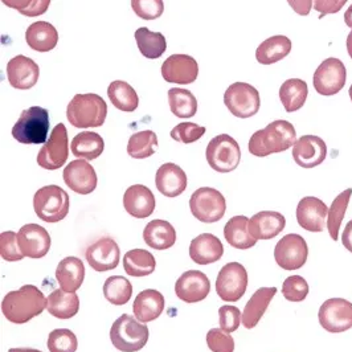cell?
Instances as JSON below:
<instances>
[{"label": "cell", "mask_w": 352, "mask_h": 352, "mask_svg": "<svg viewBox=\"0 0 352 352\" xmlns=\"http://www.w3.org/2000/svg\"><path fill=\"white\" fill-rule=\"evenodd\" d=\"M47 307L43 292L34 285H24L19 290L10 292L1 300V313L7 320L23 324L40 316Z\"/></svg>", "instance_id": "cell-1"}, {"label": "cell", "mask_w": 352, "mask_h": 352, "mask_svg": "<svg viewBox=\"0 0 352 352\" xmlns=\"http://www.w3.org/2000/svg\"><path fill=\"white\" fill-rule=\"evenodd\" d=\"M297 142V131L294 126L278 120L267 124L263 130L256 131L248 143L249 153L254 157L264 158L270 154H280L289 150Z\"/></svg>", "instance_id": "cell-2"}, {"label": "cell", "mask_w": 352, "mask_h": 352, "mask_svg": "<svg viewBox=\"0 0 352 352\" xmlns=\"http://www.w3.org/2000/svg\"><path fill=\"white\" fill-rule=\"evenodd\" d=\"M107 104L94 93L76 94L67 107V118L77 129L100 127L105 124Z\"/></svg>", "instance_id": "cell-3"}, {"label": "cell", "mask_w": 352, "mask_h": 352, "mask_svg": "<svg viewBox=\"0 0 352 352\" xmlns=\"http://www.w3.org/2000/svg\"><path fill=\"white\" fill-rule=\"evenodd\" d=\"M148 327L129 314L118 318L110 329V340L121 352H137L148 340Z\"/></svg>", "instance_id": "cell-4"}, {"label": "cell", "mask_w": 352, "mask_h": 352, "mask_svg": "<svg viewBox=\"0 0 352 352\" xmlns=\"http://www.w3.org/2000/svg\"><path fill=\"white\" fill-rule=\"evenodd\" d=\"M50 114L48 110L32 106L21 113L12 127V137L23 144H38L48 141Z\"/></svg>", "instance_id": "cell-5"}, {"label": "cell", "mask_w": 352, "mask_h": 352, "mask_svg": "<svg viewBox=\"0 0 352 352\" xmlns=\"http://www.w3.org/2000/svg\"><path fill=\"white\" fill-rule=\"evenodd\" d=\"M34 208L37 217L45 223L61 221L69 212V195L58 186H45L36 191Z\"/></svg>", "instance_id": "cell-6"}, {"label": "cell", "mask_w": 352, "mask_h": 352, "mask_svg": "<svg viewBox=\"0 0 352 352\" xmlns=\"http://www.w3.org/2000/svg\"><path fill=\"white\" fill-rule=\"evenodd\" d=\"M207 162L216 173L228 174L236 170L241 160V150L236 140L228 134H220L207 146Z\"/></svg>", "instance_id": "cell-7"}, {"label": "cell", "mask_w": 352, "mask_h": 352, "mask_svg": "<svg viewBox=\"0 0 352 352\" xmlns=\"http://www.w3.org/2000/svg\"><path fill=\"white\" fill-rule=\"evenodd\" d=\"M190 208L199 221L212 224L224 217L227 201L220 191L211 187H201L191 196Z\"/></svg>", "instance_id": "cell-8"}, {"label": "cell", "mask_w": 352, "mask_h": 352, "mask_svg": "<svg viewBox=\"0 0 352 352\" xmlns=\"http://www.w3.org/2000/svg\"><path fill=\"white\" fill-rule=\"evenodd\" d=\"M69 138L64 124H58L37 154V164L45 170L61 168L69 157Z\"/></svg>", "instance_id": "cell-9"}, {"label": "cell", "mask_w": 352, "mask_h": 352, "mask_svg": "<svg viewBox=\"0 0 352 352\" xmlns=\"http://www.w3.org/2000/svg\"><path fill=\"white\" fill-rule=\"evenodd\" d=\"M224 104L234 117L250 118L260 110V93L247 82H234L224 94Z\"/></svg>", "instance_id": "cell-10"}, {"label": "cell", "mask_w": 352, "mask_h": 352, "mask_svg": "<svg viewBox=\"0 0 352 352\" xmlns=\"http://www.w3.org/2000/svg\"><path fill=\"white\" fill-rule=\"evenodd\" d=\"M247 269L239 263L224 265L216 278V293L220 300L237 302L245 294L248 287Z\"/></svg>", "instance_id": "cell-11"}, {"label": "cell", "mask_w": 352, "mask_h": 352, "mask_svg": "<svg viewBox=\"0 0 352 352\" xmlns=\"http://www.w3.org/2000/svg\"><path fill=\"white\" fill-rule=\"evenodd\" d=\"M320 326L331 334H339L352 327V303L343 298L324 300L318 313Z\"/></svg>", "instance_id": "cell-12"}, {"label": "cell", "mask_w": 352, "mask_h": 352, "mask_svg": "<svg viewBox=\"0 0 352 352\" xmlns=\"http://www.w3.org/2000/svg\"><path fill=\"white\" fill-rule=\"evenodd\" d=\"M309 247L306 240L297 234L289 233L283 236L274 248V258L283 270H297L306 264Z\"/></svg>", "instance_id": "cell-13"}, {"label": "cell", "mask_w": 352, "mask_h": 352, "mask_svg": "<svg viewBox=\"0 0 352 352\" xmlns=\"http://www.w3.org/2000/svg\"><path fill=\"white\" fill-rule=\"evenodd\" d=\"M346 80L347 72L344 64L339 58L330 57L318 67L313 84L319 94L330 97L344 88Z\"/></svg>", "instance_id": "cell-14"}, {"label": "cell", "mask_w": 352, "mask_h": 352, "mask_svg": "<svg viewBox=\"0 0 352 352\" xmlns=\"http://www.w3.org/2000/svg\"><path fill=\"white\" fill-rule=\"evenodd\" d=\"M162 76L166 82L188 85L196 81L199 65L194 57L188 54H171L162 64Z\"/></svg>", "instance_id": "cell-15"}, {"label": "cell", "mask_w": 352, "mask_h": 352, "mask_svg": "<svg viewBox=\"0 0 352 352\" xmlns=\"http://www.w3.org/2000/svg\"><path fill=\"white\" fill-rule=\"evenodd\" d=\"M211 290V282L200 270L184 272L175 283L176 297L186 303L204 300Z\"/></svg>", "instance_id": "cell-16"}, {"label": "cell", "mask_w": 352, "mask_h": 352, "mask_svg": "<svg viewBox=\"0 0 352 352\" xmlns=\"http://www.w3.org/2000/svg\"><path fill=\"white\" fill-rule=\"evenodd\" d=\"M19 248L24 257L43 258L51 249V236L38 224H27L18 232Z\"/></svg>", "instance_id": "cell-17"}, {"label": "cell", "mask_w": 352, "mask_h": 352, "mask_svg": "<svg viewBox=\"0 0 352 352\" xmlns=\"http://www.w3.org/2000/svg\"><path fill=\"white\" fill-rule=\"evenodd\" d=\"M63 177L73 192L78 195L91 194L97 188V174L87 160H73L65 167Z\"/></svg>", "instance_id": "cell-18"}, {"label": "cell", "mask_w": 352, "mask_h": 352, "mask_svg": "<svg viewBox=\"0 0 352 352\" xmlns=\"http://www.w3.org/2000/svg\"><path fill=\"white\" fill-rule=\"evenodd\" d=\"M85 258L96 272H107L120 264L121 250L111 237H102L87 249Z\"/></svg>", "instance_id": "cell-19"}, {"label": "cell", "mask_w": 352, "mask_h": 352, "mask_svg": "<svg viewBox=\"0 0 352 352\" xmlns=\"http://www.w3.org/2000/svg\"><path fill=\"white\" fill-rule=\"evenodd\" d=\"M40 76V68L30 57L19 54L7 64V77L11 87L20 90L34 88Z\"/></svg>", "instance_id": "cell-20"}, {"label": "cell", "mask_w": 352, "mask_h": 352, "mask_svg": "<svg viewBox=\"0 0 352 352\" xmlns=\"http://www.w3.org/2000/svg\"><path fill=\"white\" fill-rule=\"evenodd\" d=\"M327 157V146L317 135H303L293 147V158L303 168H313L322 164Z\"/></svg>", "instance_id": "cell-21"}, {"label": "cell", "mask_w": 352, "mask_h": 352, "mask_svg": "<svg viewBox=\"0 0 352 352\" xmlns=\"http://www.w3.org/2000/svg\"><path fill=\"white\" fill-rule=\"evenodd\" d=\"M329 208L320 199L306 196L300 200L297 207V221L302 228L309 232H323Z\"/></svg>", "instance_id": "cell-22"}, {"label": "cell", "mask_w": 352, "mask_h": 352, "mask_svg": "<svg viewBox=\"0 0 352 352\" xmlns=\"http://www.w3.org/2000/svg\"><path fill=\"white\" fill-rule=\"evenodd\" d=\"M124 207L133 217L146 219L155 211V197L148 187L134 184L124 192Z\"/></svg>", "instance_id": "cell-23"}, {"label": "cell", "mask_w": 352, "mask_h": 352, "mask_svg": "<svg viewBox=\"0 0 352 352\" xmlns=\"http://www.w3.org/2000/svg\"><path fill=\"white\" fill-rule=\"evenodd\" d=\"M285 226L286 219L280 212H258L249 220V232L256 240H272L281 233Z\"/></svg>", "instance_id": "cell-24"}, {"label": "cell", "mask_w": 352, "mask_h": 352, "mask_svg": "<svg viewBox=\"0 0 352 352\" xmlns=\"http://www.w3.org/2000/svg\"><path fill=\"white\" fill-rule=\"evenodd\" d=\"M159 192L167 197H176L187 188V175L175 163L162 164L155 175Z\"/></svg>", "instance_id": "cell-25"}, {"label": "cell", "mask_w": 352, "mask_h": 352, "mask_svg": "<svg viewBox=\"0 0 352 352\" xmlns=\"http://www.w3.org/2000/svg\"><path fill=\"white\" fill-rule=\"evenodd\" d=\"M224 254V247L219 237L203 233L195 237L190 245V257L197 265H210L219 261Z\"/></svg>", "instance_id": "cell-26"}, {"label": "cell", "mask_w": 352, "mask_h": 352, "mask_svg": "<svg viewBox=\"0 0 352 352\" xmlns=\"http://www.w3.org/2000/svg\"><path fill=\"white\" fill-rule=\"evenodd\" d=\"M163 310H164V297L160 292L154 289L142 290L133 305L134 316L142 323H147L158 319L162 316Z\"/></svg>", "instance_id": "cell-27"}, {"label": "cell", "mask_w": 352, "mask_h": 352, "mask_svg": "<svg viewBox=\"0 0 352 352\" xmlns=\"http://www.w3.org/2000/svg\"><path fill=\"white\" fill-rule=\"evenodd\" d=\"M276 294L277 287H261L250 297L241 318V323L245 329L250 330L258 324Z\"/></svg>", "instance_id": "cell-28"}, {"label": "cell", "mask_w": 352, "mask_h": 352, "mask_svg": "<svg viewBox=\"0 0 352 352\" xmlns=\"http://www.w3.org/2000/svg\"><path fill=\"white\" fill-rule=\"evenodd\" d=\"M85 278V266L77 257H67L61 260L56 269V280L65 292L76 293Z\"/></svg>", "instance_id": "cell-29"}, {"label": "cell", "mask_w": 352, "mask_h": 352, "mask_svg": "<svg viewBox=\"0 0 352 352\" xmlns=\"http://www.w3.org/2000/svg\"><path fill=\"white\" fill-rule=\"evenodd\" d=\"M25 41L37 52H50L58 43V32L51 23L36 21L25 31Z\"/></svg>", "instance_id": "cell-30"}, {"label": "cell", "mask_w": 352, "mask_h": 352, "mask_svg": "<svg viewBox=\"0 0 352 352\" xmlns=\"http://www.w3.org/2000/svg\"><path fill=\"white\" fill-rule=\"evenodd\" d=\"M143 240L153 249H168L176 243L175 228L166 220H153L144 227Z\"/></svg>", "instance_id": "cell-31"}, {"label": "cell", "mask_w": 352, "mask_h": 352, "mask_svg": "<svg viewBox=\"0 0 352 352\" xmlns=\"http://www.w3.org/2000/svg\"><path fill=\"white\" fill-rule=\"evenodd\" d=\"M290 51L292 41L287 36H272L258 45L256 51V58L263 65H272L283 60Z\"/></svg>", "instance_id": "cell-32"}, {"label": "cell", "mask_w": 352, "mask_h": 352, "mask_svg": "<svg viewBox=\"0 0 352 352\" xmlns=\"http://www.w3.org/2000/svg\"><path fill=\"white\" fill-rule=\"evenodd\" d=\"M47 310L51 316L58 319H71L80 310L78 296L63 289L53 290L47 298Z\"/></svg>", "instance_id": "cell-33"}, {"label": "cell", "mask_w": 352, "mask_h": 352, "mask_svg": "<svg viewBox=\"0 0 352 352\" xmlns=\"http://www.w3.org/2000/svg\"><path fill=\"white\" fill-rule=\"evenodd\" d=\"M224 237L230 247L236 249H249L257 244V240L249 232L247 216H234L224 227Z\"/></svg>", "instance_id": "cell-34"}, {"label": "cell", "mask_w": 352, "mask_h": 352, "mask_svg": "<svg viewBox=\"0 0 352 352\" xmlns=\"http://www.w3.org/2000/svg\"><path fill=\"white\" fill-rule=\"evenodd\" d=\"M105 148V142L102 137L93 131L78 133L71 143V150L76 158H85L94 160L98 158Z\"/></svg>", "instance_id": "cell-35"}, {"label": "cell", "mask_w": 352, "mask_h": 352, "mask_svg": "<svg viewBox=\"0 0 352 352\" xmlns=\"http://www.w3.org/2000/svg\"><path fill=\"white\" fill-rule=\"evenodd\" d=\"M309 96V87L300 78L286 80L280 88V100L287 113L300 110Z\"/></svg>", "instance_id": "cell-36"}, {"label": "cell", "mask_w": 352, "mask_h": 352, "mask_svg": "<svg viewBox=\"0 0 352 352\" xmlns=\"http://www.w3.org/2000/svg\"><path fill=\"white\" fill-rule=\"evenodd\" d=\"M155 257L144 249L129 250L124 256V272L131 277H146L154 273Z\"/></svg>", "instance_id": "cell-37"}, {"label": "cell", "mask_w": 352, "mask_h": 352, "mask_svg": "<svg viewBox=\"0 0 352 352\" xmlns=\"http://www.w3.org/2000/svg\"><path fill=\"white\" fill-rule=\"evenodd\" d=\"M107 96L111 104L121 111L131 113L140 105V97L135 89L126 81H113L107 88Z\"/></svg>", "instance_id": "cell-38"}, {"label": "cell", "mask_w": 352, "mask_h": 352, "mask_svg": "<svg viewBox=\"0 0 352 352\" xmlns=\"http://www.w3.org/2000/svg\"><path fill=\"white\" fill-rule=\"evenodd\" d=\"M135 40L140 52L146 58H159L167 50L166 37L160 32H153L146 27L135 31Z\"/></svg>", "instance_id": "cell-39"}, {"label": "cell", "mask_w": 352, "mask_h": 352, "mask_svg": "<svg viewBox=\"0 0 352 352\" xmlns=\"http://www.w3.org/2000/svg\"><path fill=\"white\" fill-rule=\"evenodd\" d=\"M168 104L177 118H192L197 111V100L188 89H170Z\"/></svg>", "instance_id": "cell-40"}, {"label": "cell", "mask_w": 352, "mask_h": 352, "mask_svg": "<svg viewBox=\"0 0 352 352\" xmlns=\"http://www.w3.org/2000/svg\"><path fill=\"white\" fill-rule=\"evenodd\" d=\"M158 137L151 130L133 134L127 143V154L134 159L150 158L157 153Z\"/></svg>", "instance_id": "cell-41"}, {"label": "cell", "mask_w": 352, "mask_h": 352, "mask_svg": "<svg viewBox=\"0 0 352 352\" xmlns=\"http://www.w3.org/2000/svg\"><path fill=\"white\" fill-rule=\"evenodd\" d=\"M352 196V190L349 188L343 191L342 194L338 195L329 210V216H327V229L334 241H338L339 239V230L342 227V221L346 216V211L350 204V199Z\"/></svg>", "instance_id": "cell-42"}, {"label": "cell", "mask_w": 352, "mask_h": 352, "mask_svg": "<svg viewBox=\"0 0 352 352\" xmlns=\"http://www.w3.org/2000/svg\"><path fill=\"white\" fill-rule=\"evenodd\" d=\"M104 296L111 305H126L133 296L131 282L122 276H111L104 283Z\"/></svg>", "instance_id": "cell-43"}, {"label": "cell", "mask_w": 352, "mask_h": 352, "mask_svg": "<svg viewBox=\"0 0 352 352\" xmlns=\"http://www.w3.org/2000/svg\"><path fill=\"white\" fill-rule=\"evenodd\" d=\"M77 346V336L68 329L53 330L48 336V350L51 352H76Z\"/></svg>", "instance_id": "cell-44"}, {"label": "cell", "mask_w": 352, "mask_h": 352, "mask_svg": "<svg viewBox=\"0 0 352 352\" xmlns=\"http://www.w3.org/2000/svg\"><path fill=\"white\" fill-rule=\"evenodd\" d=\"M309 283L300 276L287 277L282 285V296L290 302H302L309 294Z\"/></svg>", "instance_id": "cell-45"}, {"label": "cell", "mask_w": 352, "mask_h": 352, "mask_svg": "<svg viewBox=\"0 0 352 352\" xmlns=\"http://www.w3.org/2000/svg\"><path fill=\"white\" fill-rule=\"evenodd\" d=\"M0 256L4 261L14 263L24 258L18 243V233L15 232H3L0 234Z\"/></svg>", "instance_id": "cell-46"}, {"label": "cell", "mask_w": 352, "mask_h": 352, "mask_svg": "<svg viewBox=\"0 0 352 352\" xmlns=\"http://www.w3.org/2000/svg\"><path fill=\"white\" fill-rule=\"evenodd\" d=\"M3 4H6L7 7L15 8L19 12L24 16H40L43 15L48 8L51 1L50 0H31V1H25V0H3Z\"/></svg>", "instance_id": "cell-47"}, {"label": "cell", "mask_w": 352, "mask_h": 352, "mask_svg": "<svg viewBox=\"0 0 352 352\" xmlns=\"http://www.w3.org/2000/svg\"><path fill=\"white\" fill-rule=\"evenodd\" d=\"M206 127L194 122H182L176 124L171 130V138L182 143H194L199 141L206 134Z\"/></svg>", "instance_id": "cell-48"}, {"label": "cell", "mask_w": 352, "mask_h": 352, "mask_svg": "<svg viewBox=\"0 0 352 352\" xmlns=\"http://www.w3.org/2000/svg\"><path fill=\"white\" fill-rule=\"evenodd\" d=\"M131 8L140 18L144 20H155L162 16L164 3L163 0H133Z\"/></svg>", "instance_id": "cell-49"}, {"label": "cell", "mask_w": 352, "mask_h": 352, "mask_svg": "<svg viewBox=\"0 0 352 352\" xmlns=\"http://www.w3.org/2000/svg\"><path fill=\"white\" fill-rule=\"evenodd\" d=\"M207 346L212 352H233L234 339L221 329H211L207 333Z\"/></svg>", "instance_id": "cell-50"}, {"label": "cell", "mask_w": 352, "mask_h": 352, "mask_svg": "<svg viewBox=\"0 0 352 352\" xmlns=\"http://www.w3.org/2000/svg\"><path fill=\"white\" fill-rule=\"evenodd\" d=\"M241 311L239 307L234 306H221L219 309V319H220V327L226 333H234L240 324H241Z\"/></svg>", "instance_id": "cell-51"}, {"label": "cell", "mask_w": 352, "mask_h": 352, "mask_svg": "<svg viewBox=\"0 0 352 352\" xmlns=\"http://www.w3.org/2000/svg\"><path fill=\"white\" fill-rule=\"evenodd\" d=\"M346 0H316L314 8L320 12L319 18L326 16L327 14H336L346 4Z\"/></svg>", "instance_id": "cell-52"}, {"label": "cell", "mask_w": 352, "mask_h": 352, "mask_svg": "<svg viewBox=\"0 0 352 352\" xmlns=\"http://www.w3.org/2000/svg\"><path fill=\"white\" fill-rule=\"evenodd\" d=\"M289 4L300 14V15H307L309 14V11H310V8H311V6L314 4V1H289Z\"/></svg>", "instance_id": "cell-53"}, {"label": "cell", "mask_w": 352, "mask_h": 352, "mask_svg": "<svg viewBox=\"0 0 352 352\" xmlns=\"http://www.w3.org/2000/svg\"><path fill=\"white\" fill-rule=\"evenodd\" d=\"M342 244L349 252L352 253V220L349 221L347 226L344 227L343 234H342Z\"/></svg>", "instance_id": "cell-54"}, {"label": "cell", "mask_w": 352, "mask_h": 352, "mask_svg": "<svg viewBox=\"0 0 352 352\" xmlns=\"http://www.w3.org/2000/svg\"><path fill=\"white\" fill-rule=\"evenodd\" d=\"M344 23H346L347 27L352 28V4L349 7V10L346 11V14H344Z\"/></svg>", "instance_id": "cell-55"}, {"label": "cell", "mask_w": 352, "mask_h": 352, "mask_svg": "<svg viewBox=\"0 0 352 352\" xmlns=\"http://www.w3.org/2000/svg\"><path fill=\"white\" fill-rule=\"evenodd\" d=\"M347 52H349L350 57L352 58V30L351 32L347 36Z\"/></svg>", "instance_id": "cell-56"}, {"label": "cell", "mask_w": 352, "mask_h": 352, "mask_svg": "<svg viewBox=\"0 0 352 352\" xmlns=\"http://www.w3.org/2000/svg\"><path fill=\"white\" fill-rule=\"evenodd\" d=\"M8 352H43L35 349H11Z\"/></svg>", "instance_id": "cell-57"}, {"label": "cell", "mask_w": 352, "mask_h": 352, "mask_svg": "<svg viewBox=\"0 0 352 352\" xmlns=\"http://www.w3.org/2000/svg\"><path fill=\"white\" fill-rule=\"evenodd\" d=\"M349 94H350V98H351L352 101V85L350 87V89H349Z\"/></svg>", "instance_id": "cell-58"}]
</instances>
